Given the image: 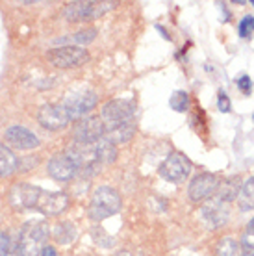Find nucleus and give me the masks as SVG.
I'll list each match as a JSON object with an SVG mask.
<instances>
[{
  "mask_svg": "<svg viewBox=\"0 0 254 256\" xmlns=\"http://www.w3.org/2000/svg\"><path fill=\"white\" fill-rule=\"evenodd\" d=\"M115 2H89V0H80V2H69L64 10V17L69 22H84L104 15L106 12L114 10Z\"/></svg>",
  "mask_w": 254,
  "mask_h": 256,
  "instance_id": "3",
  "label": "nucleus"
},
{
  "mask_svg": "<svg viewBox=\"0 0 254 256\" xmlns=\"http://www.w3.org/2000/svg\"><path fill=\"white\" fill-rule=\"evenodd\" d=\"M134 134H136V124L134 121L122 122V124H117V126L106 128V138H108L112 143L119 145V143H128L132 140Z\"/></svg>",
  "mask_w": 254,
  "mask_h": 256,
  "instance_id": "17",
  "label": "nucleus"
},
{
  "mask_svg": "<svg viewBox=\"0 0 254 256\" xmlns=\"http://www.w3.org/2000/svg\"><path fill=\"white\" fill-rule=\"evenodd\" d=\"M54 238H56L58 244L69 245L70 242L76 238V228H74V224L69 223V221H64V223L56 224V228H54Z\"/></svg>",
  "mask_w": 254,
  "mask_h": 256,
  "instance_id": "21",
  "label": "nucleus"
},
{
  "mask_svg": "<svg viewBox=\"0 0 254 256\" xmlns=\"http://www.w3.org/2000/svg\"><path fill=\"white\" fill-rule=\"evenodd\" d=\"M200 214H202V219L206 221V224L212 226V228L222 226L230 218L228 206H226V202L221 200L219 197L208 198L202 204V208H200Z\"/></svg>",
  "mask_w": 254,
  "mask_h": 256,
  "instance_id": "13",
  "label": "nucleus"
},
{
  "mask_svg": "<svg viewBox=\"0 0 254 256\" xmlns=\"http://www.w3.org/2000/svg\"><path fill=\"white\" fill-rule=\"evenodd\" d=\"M190 171L191 162L180 152H171L166 158V162L160 166V174L169 182H182L188 178Z\"/></svg>",
  "mask_w": 254,
  "mask_h": 256,
  "instance_id": "10",
  "label": "nucleus"
},
{
  "mask_svg": "<svg viewBox=\"0 0 254 256\" xmlns=\"http://www.w3.org/2000/svg\"><path fill=\"white\" fill-rule=\"evenodd\" d=\"M86 147H88L91 160L95 162L96 166H108V164H114L117 160V145L112 143L106 136L95 143H91V145H86Z\"/></svg>",
  "mask_w": 254,
  "mask_h": 256,
  "instance_id": "16",
  "label": "nucleus"
},
{
  "mask_svg": "<svg viewBox=\"0 0 254 256\" xmlns=\"http://www.w3.org/2000/svg\"><path fill=\"white\" fill-rule=\"evenodd\" d=\"M252 119H254V114H252Z\"/></svg>",
  "mask_w": 254,
  "mask_h": 256,
  "instance_id": "34",
  "label": "nucleus"
},
{
  "mask_svg": "<svg viewBox=\"0 0 254 256\" xmlns=\"http://www.w3.org/2000/svg\"><path fill=\"white\" fill-rule=\"evenodd\" d=\"M39 256H56V249L54 247H50V245H46L43 250H41V254Z\"/></svg>",
  "mask_w": 254,
  "mask_h": 256,
  "instance_id": "31",
  "label": "nucleus"
},
{
  "mask_svg": "<svg viewBox=\"0 0 254 256\" xmlns=\"http://www.w3.org/2000/svg\"><path fill=\"white\" fill-rule=\"evenodd\" d=\"M171 108L174 112H186V110L190 108V98H188V93L184 91H174L171 96Z\"/></svg>",
  "mask_w": 254,
  "mask_h": 256,
  "instance_id": "24",
  "label": "nucleus"
},
{
  "mask_svg": "<svg viewBox=\"0 0 254 256\" xmlns=\"http://www.w3.org/2000/svg\"><path fill=\"white\" fill-rule=\"evenodd\" d=\"M240 192H242V182L238 176H232V178H226L224 182H221V186L217 190V197L228 204L230 200L238 198Z\"/></svg>",
  "mask_w": 254,
  "mask_h": 256,
  "instance_id": "19",
  "label": "nucleus"
},
{
  "mask_svg": "<svg viewBox=\"0 0 254 256\" xmlns=\"http://www.w3.org/2000/svg\"><path fill=\"white\" fill-rule=\"evenodd\" d=\"M4 138L13 148H19V150H32V148L39 147L38 136L26 126H20V124H13V126L8 128Z\"/></svg>",
  "mask_w": 254,
  "mask_h": 256,
  "instance_id": "15",
  "label": "nucleus"
},
{
  "mask_svg": "<svg viewBox=\"0 0 254 256\" xmlns=\"http://www.w3.org/2000/svg\"><path fill=\"white\" fill-rule=\"evenodd\" d=\"M238 88H240L245 95H248V93H250V90H252V80H250L248 76L238 78Z\"/></svg>",
  "mask_w": 254,
  "mask_h": 256,
  "instance_id": "27",
  "label": "nucleus"
},
{
  "mask_svg": "<svg viewBox=\"0 0 254 256\" xmlns=\"http://www.w3.org/2000/svg\"><path fill=\"white\" fill-rule=\"evenodd\" d=\"M41 193V188L32 186V184H15L10 192V202H12L13 208L17 210H34L36 208V202H38V197Z\"/></svg>",
  "mask_w": 254,
  "mask_h": 256,
  "instance_id": "14",
  "label": "nucleus"
},
{
  "mask_svg": "<svg viewBox=\"0 0 254 256\" xmlns=\"http://www.w3.org/2000/svg\"><path fill=\"white\" fill-rule=\"evenodd\" d=\"M46 171H48V174H50L54 180H58V182H69V180H72L76 176L78 166H76V162L72 160L67 152H60L48 160Z\"/></svg>",
  "mask_w": 254,
  "mask_h": 256,
  "instance_id": "12",
  "label": "nucleus"
},
{
  "mask_svg": "<svg viewBox=\"0 0 254 256\" xmlns=\"http://www.w3.org/2000/svg\"><path fill=\"white\" fill-rule=\"evenodd\" d=\"M242 256H254V244H252V242H248V238H243Z\"/></svg>",
  "mask_w": 254,
  "mask_h": 256,
  "instance_id": "28",
  "label": "nucleus"
},
{
  "mask_svg": "<svg viewBox=\"0 0 254 256\" xmlns=\"http://www.w3.org/2000/svg\"><path fill=\"white\" fill-rule=\"evenodd\" d=\"M247 236H252L254 238V218L248 221V224H247Z\"/></svg>",
  "mask_w": 254,
  "mask_h": 256,
  "instance_id": "32",
  "label": "nucleus"
},
{
  "mask_svg": "<svg viewBox=\"0 0 254 256\" xmlns=\"http://www.w3.org/2000/svg\"><path fill=\"white\" fill-rule=\"evenodd\" d=\"M19 167L17 156L13 154L10 147H6L4 143H0V178H6L10 174H13Z\"/></svg>",
  "mask_w": 254,
  "mask_h": 256,
  "instance_id": "18",
  "label": "nucleus"
},
{
  "mask_svg": "<svg viewBox=\"0 0 254 256\" xmlns=\"http://www.w3.org/2000/svg\"><path fill=\"white\" fill-rule=\"evenodd\" d=\"M134 114H136V104L128 98H115L110 100L102 106L100 110V119L106 128L117 126L122 122L132 121Z\"/></svg>",
  "mask_w": 254,
  "mask_h": 256,
  "instance_id": "5",
  "label": "nucleus"
},
{
  "mask_svg": "<svg viewBox=\"0 0 254 256\" xmlns=\"http://www.w3.org/2000/svg\"><path fill=\"white\" fill-rule=\"evenodd\" d=\"M217 106H219V110H221L222 114H228V112H230V98L226 96V93H224V91H219Z\"/></svg>",
  "mask_w": 254,
  "mask_h": 256,
  "instance_id": "26",
  "label": "nucleus"
},
{
  "mask_svg": "<svg viewBox=\"0 0 254 256\" xmlns=\"http://www.w3.org/2000/svg\"><path fill=\"white\" fill-rule=\"evenodd\" d=\"M38 121L43 128L56 132V130H64L69 124L70 117L64 104H44L38 112Z\"/></svg>",
  "mask_w": 254,
  "mask_h": 256,
  "instance_id": "8",
  "label": "nucleus"
},
{
  "mask_svg": "<svg viewBox=\"0 0 254 256\" xmlns=\"http://www.w3.org/2000/svg\"><path fill=\"white\" fill-rule=\"evenodd\" d=\"M19 245L22 256H39L46 247L48 240V224L44 221H28L19 232Z\"/></svg>",
  "mask_w": 254,
  "mask_h": 256,
  "instance_id": "2",
  "label": "nucleus"
},
{
  "mask_svg": "<svg viewBox=\"0 0 254 256\" xmlns=\"http://www.w3.org/2000/svg\"><path fill=\"white\" fill-rule=\"evenodd\" d=\"M46 60L58 69H72L88 62L89 52L76 45H62L46 52Z\"/></svg>",
  "mask_w": 254,
  "mask_h": 256,
  "instance_id": "4",
  "label": "nucleus"
},
{
  "mask_svg": "<svg viewBox=\"0 0 254 256\" xmlns=\"http://www.w3.org/2000/svg\"><path fill=\"white\" fill-rule=\"evenodd\" d=\"M10 238H8L6 232H0V256H6L8 249H10Z\"/></svg>",
  "mask_w": 254,
  "mask_h": 256,
  "instance_id": "29",
  "label": "nucleus"
},
{
  "mask_svg": "<svg viewBox=\"0 0 254 256\" xmlns=\"http://www.w3.org/2000/svg\"><path fill=\"white\" fill-rule=\"evenodd\" d=\"M114 256H132V252H128V250H119V252H115Z\"/></svg>",
  "mask_w": 254,
  "mask_h": 256,
  "instance_id": "33",
  "label": "nucleus"
},
{
  "mask_svg": "<svg viewBox=\"0 0 254 256\" xmlns=\"http://www.w3.org/2000/svg\"><path fill=\"white\" fill-rule=\"evenodd\" d=\"M96 102L98 100H96V95L93 91H80V93L69 95L62 104L65 106L70 121H72V119H84V117H88L89 112L96 106Z\"/></svg>",
  "mask_w": 254,
  "mask_h": 256,
  "instance_id": "9",
  "label": "nucleus"
},
{
  "mask_svg": "<svg viewBox=\"0 0 254 256\" xmlns=\"http://www.w3.org/2000/svg\"><path fill=\"white\" fill-rule=\"evenodd\" d=\"M95 38H96L95 28H88V30H80V32H76V34H70L69 38H65L64 41H72V43L78 46V43H91Z\"/></svg>",
  "mask_w": 254,
  "mask_h": 256,
  "instance_id": "23",
  "label": "nucleus"
},
{
  "mask_svg": "<svg viewBox=\"0 0 254 256\" xmlns=\"http://www.w3.org/2000/svg\"><path fill=\"white\" fill-rule=\"evenodd\" d=\"M221 186V182L216 174L212 173H202L197 174L195 178L191 180L190 188H188V195H190L191 202H202V200H208L217 193Z\"/></svg>",
  "mask_w": 254,
  "mask_h": 256,
  "instance_id": "7",
  "label": "nucleus"
},
{
  "mask_svg": "<svg viewBox=\"0 0 254 256\" xmlns=\"http://www.w3.org/2000/svg\"><path fill=\"white\" fill-rule=\"evenodd\" d=\"M238 202L242 210H254V176L242 186V192L238 195Z\"/></svg>",
  "mask_w": 254,
  "mask_h": 256,
  "instance_id": "20",
  "label": "nucleus"
},
{
  "mask_svg": "<svg viewBox=\"0 0 254 256\" xmlns=\"http://www.w3.org/2000/svg\"><path fill=\"white\" fill-rule=\"evenodd\" d=\"M238 32L242 38H248L250 34L254 32V17H245L243 20H240V28H238Z\"/></svg>",
  "mask_w": 254,
  "mask_h": 256,
  "instance_id": "25",
  "label": "nucleus"
},
{
  "mask_svg": "<svg viewBox=\"0 0 254 256\" xmlns=\"http://www.w3.org/2000/svg\"><path fill=\"white\" fill-rule=\"evenodd\" d=\"M6 256H22V250H20L19 240H17V242H12V244H10V249H8Z\"/></svg>",
  "mask_w": 254,
  "mask_h": 256,
  "instance_id": "30",
  "label": "nucleus"
},
{
  "mask_svg": "<svg viewBox=\"0 0 254 256\" xmlns=\"http://www.w3.org/2000/svg\"><path fill=\"white\" fill-rule=\"evenodd\" d=\"M122 200L117 190L110 186H98L91 195L89 204V218L93 221H102L106 218H112L121 212Z\"/></svg>",
  "mask_w": 254,
  "mask_h": 256,
  "instance_id": "1",
  "label": "nucleus"
},
{
  "mask_svg": "<svg viewBox=\"0 0 254 256\" xmlns=\"http://www.w3.org/2000/svg\"><path fill=\"white\" fill-rule=\"evenodd\" d=\"M72 136H74L76 145H91V143H95L106 136V126H104L100 117L88 116L74 124Z\"/></svg>",
  "mask_w": 254,
  "mask_h": 256,
  "instance_id": "6",
  "label": "nucleus"
},
{
  "mask_svg": "<svg viewBox=\"0 0 254 256\" xmlns=\"http://www.w3.org/2000/svg\"><path fill=\"white\" fill-rule=\"evenodd\" d=\"M216 256H242V245L232 238H224L217 245Z\"/></svg>",
  "mask_w": 254,
  "mask_h": 256,
  "instance_id": "22",
  "label": "nucleus"
},
{
  "mask_svg": "<svg viewBox=\"0 0 254 256\" xmlns=\"http://www.w3.org/2000/svg\"><path fill=\"white\" fill-rule=\"evenodd\" d=\"M69 208V197L62 192H44L41 190L34 210L43 216H60Z\"/></svg>",
  "mask_w": 254,
  "mask_h": 256,
  "instance_id": "11",
  "label": "nucleus"
}]
</instances>
